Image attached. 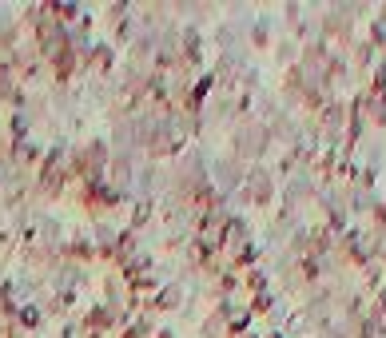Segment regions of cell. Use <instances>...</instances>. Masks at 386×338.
I'll return each instance as SVG.
<instances>
[{
	"label": "cell",
	"mask_w": 386,
	"mask_h": 338,
	"mask_svg": "<svg viewBox=\"0 0 386 338\" xmlns=\"http://www.w3.org/2000/svg\"><path fill=\"white\" fill-rule=\"evenodd\" d=\"M251 195H255V199H267V195H271V180H267V171H255V175H251Z\"/></svg>",
	"instance_id": "6da1fadb"
},
{
	"label": "cell",
	"mask_w": 386,
	"mask_h": 338,
	"mask_svg": "<svg viewBox=\"0 0 386 338\" xmlns=\"http://www.w3.org/2000/svg\"><path fill=\"white\" fill-rule=\"evenodd\" d=\"M20 318H25V323H28V326H32V323H40V311H36V306H28V311H25V314H20Z\"/></svg>",
	"instance_id": "7a4b0ae2"
}]
</instances>
